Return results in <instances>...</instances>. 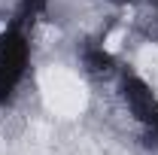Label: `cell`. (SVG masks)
I'll use <instances>...</instances> for the list:
<instances>
[{
  "mask_svg": "<svg viewBox=\"0 0 158 155\" xmlns=\"http://www.w3.org/2000/svg\"><path fill=\"white\" fill-rule=\"evenodd\" d=\"M31 67V40L19 27L0 31V103L15 94Z\"/></svg>",
  "mask_w": 158,
  "mask_h": 155,
  "instance_id": "cell-1",
  "label": "cell"
}]
</instances>
